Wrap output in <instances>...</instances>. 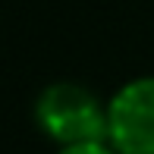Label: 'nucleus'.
<instances>
[{
  "instance_id": "obj_3",
  "label": "nucleus",
  "mask_w": 154,
  "mask_h": 154,
  "mask_svg": "<svg viewBox=\"0 0 154 154\" xmlns=\"http://www.w3.org/2000/svg\"><path fill=\"white\" fill-rule=\"evenodd\" d=\"M57 154H113V148H107L104 142H91V145H66Z\"/></svg>"
},
{
  "instance_id": "obj_1",
  "label": "nucleus",
  "mask_w": 154,
  "mask_h": 154,
  "mask_svg": "<svg viewBox=\"0 0 154 154\" xmlns=\"http://www.w3.org/2000/svg\"><path fill=\"white\" fill-rule=\"evenodd\" d=\"M35 120L63 148L107 138V107H101L97 97L75 82L47 85L35 101Z\"/></svg>"
},
{
  "instance_id": "obj_2",
  "label": "nucleus",
  "mask_w": 154,
  "mask_h": 154,
  "mask_svg": "<svg viewBox=\"0 0 154 154\" xmlns=\"http://www.w3.org/2000/svg\"><path fill=\"white\" fill-rule=\"evenodd\" d=\"M107 138L120 154H154V75L126 82L110 97Z\"/></svg>"
}]
</instances>
